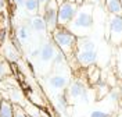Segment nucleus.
Listing matches in <instances>:
<instances>
[{
	"label": "nucleus",
	"mask_w": 122,
	"mask_h": 117,
	"mask_svg": "<svg viewBox=\"0 0 122 117\" xmlns=\"http://www.w3.org/2000/svg\"><path fill=\"white\" fill-rule=\"evenodd\" d=\"M13 3L17 4L18 7H24V3H25V0H13Z\"/></svg>",
	"instance_id": "29"
},
{
	"label": "nucleus",
	"mask_w": 122,
	"mask_h": 117,
	"mask_svg": "<svg viewBox=\"0 0 122 117\" xmlns=\"http://www.w3.org/2000/svg\"><path fill=\"white\" fill-rule=\"evenodd\" d=\"M118 88H119V92H121V96H122V81L119 82V86Z\"/></svg>",
	"instance_id": "31"
},
{
	"label": "nucleus",
	"mask_w": 122,
	"mask_h": 117,
	"mask_svg": "<svg viewBox=\"0 0 122 117\" xmlns=\"http://www.w3.org/2000/svg\"><path fill=\"white\" fill-rule=\"evenodd\" d=\"M67 1H71V3H76L78 4V0H67Z\"/></svg>",
	"instance_id": "34"
},
{
	"label": "nucleus",
	"mask_w": 122,
	"mask_h": 117,
	"mask_svg": "<svg viewBox=\"0 0 122 117\" xmlns=\"http://www.w3.org/2000/svg\"><path fill=\"white\" fill-rule=\"evenodd\" d=\"M104 7L108 14L122 16V3L121 0H104Z\"/></svg>",
	"instance_id": "11"
},
{
	"label": "nucleus",
	"mask_w": 122,
	"mask_h": 117,
	"mask_svg": "<svg viewBox=\"0 0 122 117\" xmlns=\"http://www.w3.org/2000/svg\"><path fill=\"white\" fill-rule=\"evenodd\" d=\"M0 117H14V105L11 100L0 99Z\"/></svg>",
	"instance_id": "12"
},
{
	"label": "nucleus",
	"mask_w": 122,
	"mask_h": 117,
	"mask_svg": "<svg viewBox=\"0 0 122 117\" xmlns=\"http://www.w3.org/2000/svg\"><path fill=\"white\" fill-rule=\"evenodd\" d=\"M85 3H89V4H93L94 7L96 6H101L104 3V0H85Z\"/></svg>",
	"instance_id": "28"
},
{
	"label": "nucleus",
	"mask_w": 122,
	"mask_h": 117,
	"mask_svg": "<svg viewBox=\"0 0 122 117\" xmlns=\"http://www.w3.org/2000/svg\"><path fill=\"white\" fill-rule=\"evenodd\" d=\"M89 81L90 82H93V84H99L100 81V71L99 68H93L92 67L90 70H89Z\"/></svg>",
	"instance_id": "21"
},
{
	"label": "nucleus",
	"mask_w": 122,
	"mask_h": 117,
	"mask_svg": "<svg viewBox=\"0 0 122 117\" xmlns=\"http://www.w3.org/2000/svg\"><path fill=\"white\" fill-rule=\"evenodd\" d=\"M85 3V0H78V4H79V6H81V4H83Z\"/></svg>",
	"instance_id": "33"
},
{
	"label": "nucleus",
	"mask_w": 122,
	"mask_h": 117,
	"mask_svg": "<svg viewBox=\"0 0 122 117\" xmlns=\"http://www.w3.org/2000/svg\"><path fill=\"white\" fill-rule=\"evenodd\" d=\"M22 107L29 117H42V111H43V110L40 109V106L32 103V102H28L26 105H24Z\"/></svg>",
	"instance_id": "16"
},
{
	"label": "nucleus",
	"mask_w": 122,
	"mask_h": 117,
	"mask_svg": "<svg viewBox=\"0 0 122 117\" xmlns=\"http://www.w3.org/2000/svg\"><path fill=\"white\" fill-rule=\"evenodd\" d=\"M14 117H28L26 111L21 105H14Z\"/></svg>",
	"instance_id": "23"
},
{
	"label": "nucleus",
	"mask_w": 122,
	"mask_h": 117,
	"mask_svg": "<svg viewBox=\"0 0 122 117\" xmlns=\"http://www.w3.org/2000/svg\"><path fill=\"white\" fill-rule=\"evenodd\" d=\"M65 1H67V0H57V3H58V4H62V3H65Z\"/></svg>",
	"instance_id": "32"
},
{
	"label": "nucleus",
	"mask_w": 122,
	"mask_h": 117,
	"mask_svg": "<svg viewBox=\"0 0 122 117\" xmlns=\"http://www.w3.org/2000/svg\"><path fill=\"white\" fill-rule=\"evenodd\" d=\"M106 39L114 46H122V16H114V14L108 16Z\"/></svg>",
	"instance_id": "4"
},
{
	"label": "nucleus",
	"mask_w": 122,
	"mask_h": 117,
	"mask_svg": "<svg viewBox=\"0 0 122 117\" xmlns=\"http://www.w3.org/2000/svg\"><path fill=\"white\" fill-rule=\"evenodd\" d=\"M42 117H51V116H50L49 113H46L45 110H43V111H42Z\"/></svg>",
	"instance_id": "30"
},
{
	"label": "nucleus",
	"mask_w": 122,
	"mask_h": 117,
	"mask_svg": "<svg viewBox=\"0 0 122 117\" xmlns=\"http://www.w3.org/2000/svg\"><path fill=\"white\" fill-rule=\"evenodd\" d=\"M107 98H108V100L112 102V103H118L119 99H121V92H119V88H112V89H110V92L107 95Z\"/></svg>",
	"instance_id": "20"
},
{
	"label": "nucleus",
	"mask_w": 122,
	"mask_h": 117,
	"mask_svg": "<svg viewBox=\"0 0 122 117\" xmlns=\"http://www.w3.org/2000/svg\"><path fill=\"white\" fill-rule=\"evenodd\" d=\"M11 43L15 46V49H18V50L21 52V49H22V42H21V39L18 38L17 35H13V36H11Z\"/></svg>",
	"instance_id": "24"
},
{
	"label": "nucleus",
	"mask_w": 122,
	"mask_h": 117,
	"mask_svg": "<svg viewBox=\"0 0 122 117\" xmlns=\"http://www.w3.org/2000/svg\"><path fill=\"white\" fill-rule=\"evenodd\" d=\"M121 3H122V0H121Z\"/></svg>",
	"instance_id": "35"
},
{
	"label": "nucleus",
	"mask_w": 122,
	"mask_h": 117,
	"mask_svg": "<svg viewBox=\"0 0 122 117\" xmlns=\"http://www.w3.org/2000/svg\"><path fill=\"white\" fill-rule=\"evenodd\" d=\"M51 39H53L54 45L57 46V49L61 50L67 57H69V56H72L75 53V46H76L78 36H75L72 32H69L67 28L58 27L51 33Z\"/></svg>",
	"instance_id": "3"
},
{
	"label": "nucleus",
	"mask_w": 122,
	"mask_h": 117,
	"mask_svg": "<svg viewBox=\"0 0 122 117\" xmlns=\"http://www.w3.org/2000/svg\"><path fill=\"white\" fill-rule=\"evenodd\" d=\"M75 59L81 67H92L97 61V47L89 36L78 38L75 46Z\"/></svg>",
	"instance_id": "2"
},
{
	"label": "nucleus",
	"mask_w": 122,
	"mask_h": 117,
	"mask_svg": "<svg viewBox=\"0 0 122 117\" xmlns=\"http://www.w3.org/2000/svg\"><path fill=\"white\" fill-rule=\"evenodd\" d=\"M68 105H69V99H68L67 92L58 94L57 96H56V107H57V111H58V113L65 111L67 107H68Z\"/></svg>",
	"instance_id": "13"
},
{
	"label": "nucleus",
	"mask_w": 122,
	"mask_h": 117,
	"mask_svg": "<svg viewBox=\"0 0 122 117\" xmlns=\"http://www.w3.org/2000/svg\"><path fill=\"white\" fill-rule=\"evenodd\" d=\"M8 100H11L14 105H21V106L25 105L24 103V94L18 88H13L8 91Z\"/></svg>",
	"instance_id": "14"
},
{
	"label": "nucleus",
	"mask_w": 122,
	"mask_h": 117,
	"mask_svg": "<svg viewBox=\"0 0 122 117\" xmlns=\"http://www.w3.org/2000/svg\"><path fill=\"white\" fill-rule=\"evenodd\" d=\"M38 1H39V14L43 16V13H45V7H46V4L49 3V0H38Z\"/></svg>",
	"instance_id": "27"
},
{
	"label": "nucleus",
	"mask_w": 122,
	"mask_h": 117,
	"mask_svg": "<svg viewBox=\"0 0 122 117\" xmlns=\"http://www.w3.org/2000/svg\"><path fill=\"white\" fill-rule=\"evenodd\" d=\"M67 95L69 100H87V88L83 81L74 79L69 82Z\"/></svg>",
	"instance_id": "7"
},
{
	"label": "nucleus",
	"mask_w": 122,
	"mask_h": 117,
	"mask_svg": "<svg viewBox=\"0 0 122 117\" xmlns=\"http://www.w3.org/2000/svg\"><path fill=\"white\" fill-rule=\"evenodd\" d=\"M30 27H26V25H21L20 28H17V32L15 35L21 39V42H28L30 39Z\"/></svg>",
	"instance_id": "19"
},
{
	"label": "nucleus",
	"mask_w": 122,
	"mask_h": 117,
	"mask_svg": "<svg viewBox=\"0 0 122 117\" xmlns=\"http://www.w3.org/2000/svg\"><path fill=\"white\" fill-rule=\"evenodd\" d=\"M89 117H110V113L103 111V110H93Z\"/></svg>",
	"instance_id": "25"
},
{
	"label": "nucleus",
	"mask_w": 122,
	"mask_h": 117,
	"mask_svg": "<svg viewBox=\"0 0 122 117\" xmlns=\"http://www.w3.org/2000/svg\"><path fill=\"white\" fill-rule=\"evenodd\" d=\"M69 77L65 75V74H61V72H56V74H51L49 75L47 79H46V84L49 88H51L54 91H62L65 88H68L69 85Z\"/></svg>",
	"instance_id": "9"
},
{
	"label": "nucleus",
	"mask_w": 122,
	"mask_h": 117,
	"mask_svg": "<svg viewBox=\"0 0 122 117\" xmlns=\"http://www.w3.org/2000/svg\"><path fill=\"white\" fill-rule=\"evenodd\" d=\"M24 10L29 16H36V14H39V1L38 0H25Z\"/></svg>",
	"instance_id": "18"
},
{
	"label": "nucleus",
	"mask_w": 122,
	"mask_h": 117,
	"mask_svg": "<svg viewBox=\"0 0 122 117\" xmlns=\"http://www.w3.org/2000/svg\"><path fill=\"white\" fill-rule=\"evenodd\" d=\"M93 14H94V6L89 4V3H83L81 4L78 11H76L74 20L69 22L67 29L72 32L75 36L82 38V36H87L89 32L92 31L93 27Z\"/></svg>",
	"instance_id": "1"
},
{
	"label": "nucleus",
	"mask_w": 122,
	"mask_h": 117,
	"mask_svg": "<svg viewBox=\"0 0 122 117\" xmlns=\"http://www.w3.org/2000/svg\"><path fill=\"white\" fill-rule=\"evenodd\" d=\"M10 74V64L8 61H0V79Z\"/></svg>",
	"instance_id": "22"
},
{
	"label": "nucleus",
	"mask_w": 122,
	"mask_h": 117,
	"mask_svg": "<svg viewBox=\"0 0 122 117\" xmlns=\"http://www.w3.org/2000/svg\"><path fill=\"white\" fill-rule=\"evenodd\" d=\"M28 117H29V116H28Z\"/></svg>",
	"instance_id": "36"
},
{
	"label": "nucleus",
	"mask_w": 122,
	"mask_h": 117,
	"mask_svg": "<svg viewBox=\"0 0 122 117\" xmlns=\"http://www.w3.org/2000/svg\"><path fill=\"white\" fill-rule=\"evenodd\" d=\"M30 28H32V31H35L36 33H49L46 21L42 14L32 16V18H30Z\"/></svg>",
	"instance_id": "10"
},
{
	"label": "nucleus",
	"mask_w": 122,
	"mask_h": 117,
	"mask_svg": "<svg viewBox=\"0 0 122 117\" xmlns=\"http://www.w3.org/2000/svg\"><path fill=\"white\" fill-rule=\"evenodd\" d=\"M4 55H6L7 61H17L18 57H20V50L15 49L13 43H8L7 46L4 47Z\"/></svg>",
	"instance_id": "17"
},
{
	"label": "nucleus",
	"mask_w": 122,
	"mask_h": 117,
	"mask_svg": "<svg viewBox=\"0 0 122 117\" xmlns=\"http://www.w3.org/2000/svg\"><path fill=\"white\" fill-rule=\"evenodd\" d=\"M53 67L54 68H61V67H68V57L64 55L61 50H58L57 49V53H56V56H54L53 59Z\"/></svg>",
	"instance_id": "15"
},
{
	"label": "nucleus",
	"mask_w": 122,
	"mask_h": 117,
	"mask_svg": "<svg viewBox=\"0 0 122 117\" xmlns=\"http://www.w3.org/2000/svg\"><path fill=\"white\" fill-rule=\"evenodd\" d=\"M78 8H79V4L71 3V1H65V3L60 4V7H58V27L67 28L69 22L74 20Z\"/></svg>",
	"instance_id": "6"
},
{
	"label": "nucleus",
	"mask_w": 122,
	"mask_h": 117,
	"mask_svg": "<svg viewBox=\"0 0 122 117\" xmlns=\"http://www.w3.org/2000/svg\"><path fill=\"white\" fill-rule=\"evenodd\" d=\"M56 53H57V46L54 45L53 39H46L39 47L38 60L40 63H50L53 61Z\"/></svg>",
	"instance_id": "8"
},
{
	"label": "nucleus",
	"mask_w": 122,
	"mask_h": 117,
	"mask_svg": "<svg viewBox=\"0 0 122 117\" xmlns=\"http://www.w3.org/2000/svg\"><path fill=\"white\" fill-rule=\"evenodd\" d=\"M58 7H60V4L57 3V0H49V3L45 7L43 18L46 21L47 31L50 35L58 28Z\"/></svg>",
	"instance_id": "5"
},
{
	"label": "nucleus",
	"mask_w": 122,
	"mask_h": 117,
	"mask_svg": "<svg viewBox=\"0 0 122 117\" xmlns=\"http://www.w3.org/2000/svg\"><path fill=\"white\" fill-rule=\"evenodd\" d=\"M118 75H122V46H119L118 52Z\"/></svg>",
	"instance_id": "26"
}]
</instances>
